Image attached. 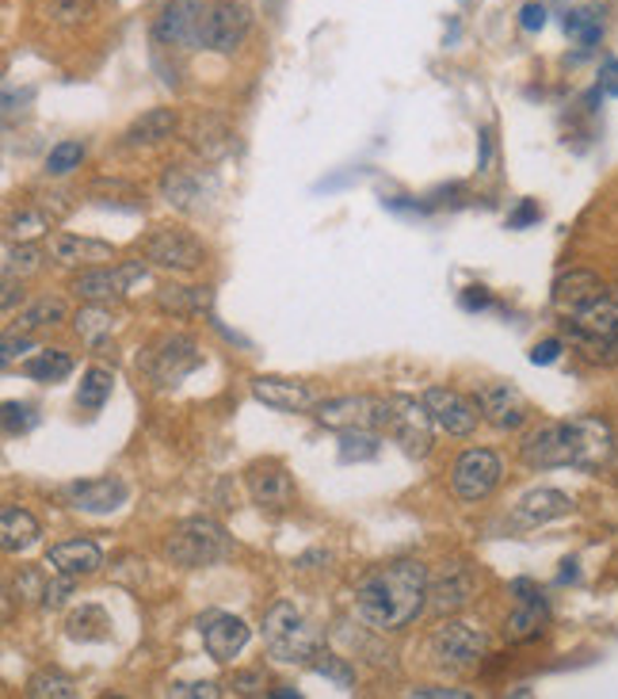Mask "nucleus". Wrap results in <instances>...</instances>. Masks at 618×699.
<instances>
[{
  "instance_id": "1",
  "label": "nucleus",
  "mask_w": 618,
  "mask_h": 699,
  "mask_svg": "<svg viewBox=\"0 0 618 699\" xmlns=\"http://www.w3.org/2000/svg\"><path fill=\"white\" fill-rule=\"evenodd\" d=\"M615 432L604 417H569V421H546L528 432L520 444V459L531 470H599L615 455Z\"/></svg>"
},
{
  "instance_id": "2",
  "label": "nucleus",
  "mask_w": 618,
  "mask_h": 699,
  "mask_svg": "<svg viewBox=\"0 0 618 699\" xmlns=\"http://www.w3.org/2000/svg\"><path fill=\"white\" fill-rule=\"evenodd\" d=\"M428 607V565L397 559L366 573L355 589V615L374 631H405Z\"/></svg>"
},
{
  "instance_id": "3",
  "label": "nucleus",
  "mask_w": 618,
  "mask_h": 699,
  "mask_svg": "<svg viewBox=\"0 0 618 699\" xmlns=\"http://www.w3.org/2000/svg\"><path fill=\"white\" fill-rule=\"evenodd\" d=\"M233 554V539L211 516H188L164 539V559L183 570H199V565H214Z\"/></svg>"
},
{
  "instance_id": "4",
  "label": "nucleus",
  "mask_w": 618,
  "mask_h": 699,
  "mask_svg": "<svg viewBox=\"0 0 618 699\" xmlns=\"http://www.w3.org/2000/svg\"><path fill=\"white\" fill-rule=\"evenodd\" d=\"M138 368L146 371V379L153 386H177V382L203 368V352H199V345L188 332H164L141 352Z\"/></svg>"
},
{
  "instance_id": "5",
  "label": "nucleus",
  "mask_w": 618,
  "mask_h": 699,
  "mask_svg": "<svg viewBox=\"0 0 618 699\" xmlns=\"http://www.w3.org/2000/svg\"><path fill=\"white\" fill-rule=\"evenodd\" d=\"M390 413H394V402L379 394H340V398H324V402L313 405L317 424L332 432H386L390 428Z\"/></svg>"
},
{
  "instance_id": "6",
  "label": "nucleus",
  "mask_w": 618,
  "mask_h": 699,
  "mask_svg": "<svg viewBox=\"0 0 618 699\" xmlns=\"http://www.w3.org/2000/svg\"><path fill=\"white\" fill-rule=\"evenodd\" d=\"M489 650V635L473 623L462 619H447L431 631L428 638V657L439 665L443 672H466L486 657Z\"/></svg>"
},
{
  "instance_id": "7",
  "label": "nucleus",
  "mask_w": 618,
  "mask_h": 699,
  "mask_svg": "<svg viewBox=\"0 0 618 699\" xmlns=\"http://www.w3.org/2000/svg\"><path fill=\"white\" fill-rule=\"evenodd\" d=\"M500 474H504V463H500L497 452H489V447H470V452H462L455 459V466H450V489H455L458 501L478 505L500 486Z\"/></svg>"
},
{
  "instance_id": "8",
  "label": "nucleus",
  "mask_w": 618,
  "mask_h": 699,
  "mask_svg": "<svg viewBox=\"0 0 618 699\" xmlns=\"http://www.w3.org/2000/svg\"><path fill=\"white\" fill-rule=\"evenodd\" d=\"M146 261L153 264V268H164V272H177V276H188V272L203 268L206 245L195 237V233H188V230L161 226V230L149 233Z\"/></svg>"
},
{
  "instance_id": "9",
  "label": "nucleus",
  "mask_w": 618,
  "mask_h": 699,
  "mask_svg": "<svg viewBox=\"0 0 618 699\" xmlns=\"http://www.w3.org/2000/svg\"><path fill=\"white\" fill-rule=\"evenodd\" d=\"M394 402V413H390V436L397 439V447L408 455V459H424L431 452V428H439L436 417H431L428 402H416L408 394L390 398Z\"/></svg>"
},
{
  "instance_id": "10",
  "label": "nucleus",
  "mask_w": 618,
  "mask_h": 699,
  "mask_svg": "<svg viewBox=\"0 0 618 699\" xmlns=\"http://www.w3.org/2000/svg\"><path fill=\"white\" fill-rule=\"evenodd\" d=\"M203 20H206L203 0H169L161 8V15H157L153 39L161 46L203 50Z\"/></svg>"
},
{
  "instance_id": "11",
  "label": "nucleus",
  "mask_w": 618,
  "mask_h": 699,
  "mask_svg": "<svg viewBox=\"0 0 618 699\" xmlns=\"http://www.w3.org/2000/svg\"><path fill=\"white\" fill-rule=\"evenodd\" d=\"M473 405H478L481 421H489L497 432H515L531 417V402L512 382H481L473 390Z\"/></svg>"
},
{
  "instance_id": "12",
  "label": "nucleus",
  "mask_w": 618,
  "mask_h": 699,
  "mask_svg": "<svg viewBox=\"0 0 618 699\" xmlns=\"http://www.w3.org/2000/svg\"><path fill=\"white\" fill-rule=\"evenodd\" d=\"M253 28V12H248L241 0H219V4H206L203 20V46L214 54H233L248 39Z\"/></svg>"
},
{
  "instance_id": "13",
  "label": "nucleus",
  "mask_w": 618,
  "mask_h": 699,
  "mask_svg": "<svg viewBox=\"0 0 618 699\" xmlns=\"http://www.w3.org/2000/svg\"><path fill=\"white\" fill-rule=\"evenodd\" d=\"M141 276L138 264H127V268H107V264H96V268L73 276L70 290L81 298V303H96V306H111L119 303L130 290V283Z\"/></svg>"
},
{
  "instance_id": "14",
  "label": "nucleus",
  "mask_w": 618,
  "mask_h": 699,
  "mask_svg": "<svg viewBox=\"0 0 618 699\" xmlns=\"http://www.w3.org/2000/svg\"><path fill=\"white\" fill-rule=\"evenodd\" d=\"M127 497H130V486L122 478H115V474H107V478L70 481V486H65V501H70L77 512H88V516H107V512L122 509Z\"/></svg>"
},
{
  "instance_id": "15",
  "label": "nucleus",
  "mask_w": 618,
  "mask_h": 699,
  "mask_svg": "<svg viewBox=\"0 0 618 699\" xmlns=\"http://www.w3.org/2000/svg\"><path fill=\"white\" fill-rule=\"evenodd\" d=\"M424 402H428L431 417L447 436H473L478 432V405L470 402V398H462L458 390H447V386H431L424 390Z\"/></svg>"
},
{
  "instance_id": "16",
  "label": "nucleus",
  "mask_w": 618,
  "mask_h": 699,
  "mask_svg": "<svg viewBox=\"0 0 618 699\" xmlns=\"http://www.w3.org/2000/svg\"><path fill=\"white\" fill-rule=\"evenodd\" d=\"M245 486H248V497H253L260 509H287V505L295 501V478L287 474V466L275 459L248 466Z\"/></svg>"
},
{
  "instance_id": "17",
  "label": "nucleus",
  "mask_w": 618,
  "mask_h": 699,
  "mask_svg": "<svg viewBox=\"0 0 618 699\" xmlns=\"http://www.w3.org/2000/svg\"><path fill=\"white\" fill-rule=\"evenodd\" d=\"M253 398L264 402L267 410H279V413H306L317 405V394L306 386V382L283 379V374H256Z\"/></svg>"
},
{
  "instance_id": "18",
  "label": "nucleus",
  "mask_w": 618,
  "mask_h": 699,
  "mask_svg": "<svg viewBox=\"0 0 618 699\" xmlns=\"http://www.w3.org/2000/svg\"><path fill=\"white\" fill-rule=\"evenodd\" d=\"M573 512V497L562 494V489H531V494H523L520 501H515L512 509V528L520 531H531V528H542V523L550 520H562V516Z\"/></svg>"
},
{
  "instance_id": "19",
  "label": "nucleus",
  "mask_w": 618,
  "mask_h": 699,
  "mask_svg": "<svg viewBox=\"0 0 618 699\" xmlns=\"http://www.w3.org/2000/svg\"><path fill=\"white\" fill-rule=\"evenodd\" d=\"M199 631H203L206 654L219 665H230L233 657L248 646V623L237 619V615H225V612L206 615V619H199Z\"/></svg>"
},
{
  "instance_id": "20",
  "label": "nucleus",
  "mask_w": 618,
  "mask_h": 699,
  "mask_svg": "<svg viewBox=\"0 0 618 699\" xmlns=\"http://www.w3.org/2000/svg\"><path fill=\"white\" fill-rule=\"evenodd\" d=\"M604 295H607V287L596 272L573 268V272H565V276H557V283H554V310L562 314V318H573V314L588 310V306Z\"/></svg>"
},
{
  "instance_id": "21",
  "label": "nucleus",
  "mask_w": 618,
  "mask_h": 699,
  "mask_svg": "<svg viewBox=\"0 0 618 699\" xmlns=\"http://www.w3.org/2000/svg\"><path fill=\"white\" fill-rule=\"evenodd\" d=\"M62 199L65 195H43V199H35V203L20 206L15 214H8L4 237L8 241H31V237H39V233H46L50 226H57V222H62V214L70 211Z\"/></svg>"
},
{
  "instance_id": "22",
  "label": "nucleus",
  "mask_w": 618,
  "mask_h": 699,
  "mask_svg": "<svg viewBox=\"0 0 618 699\" xmlns=\"http://www.w3.org/2000/svg\"><path fill=\"white\" fill-rule=\"evenodd\" d=\"M50 253L65 268H96V264L115 261V245L99 237H77V233H54L50 237Z\"/></svg>"
},
{
  "instance_id": "23",
  "label": "nucleus",
  "mask_w": 618,
  "mask_h": 699,
  "mask_svg": "<svg viewBox=\"0 0 618 699\" xmlns=\"http://www.w3.org/2000/svg\"><path fill=\"white\" fill-rule=\"evenodd\" d=\"M473 589H478L473 573L466 570V565H450V570L443 573L436 585H428V612L431 615L462 612V607L473 601Z\"/></svg>"
},
{
  "instance_id": "24",
  "label": "nucleus",
  "mask_w": 618,
  "mask_h": 699,
  "mask_svg": "<svg viewBox=\"0 0 618 699\" xmlns=\"http://www.w3.org/2000/svg\"><path fill=\"white\" fill-rule=\"evenodd\" d=\"M46 565L57 573H70V578H92L104 570V551L92 539H65L46 551Z\"/></svg>"
},
{
  "instance_id": "25",
  "label": "nucleus",
  "mask_w": 618,
  "mask_h": 699,
  "mask_svg": "<svg viewBox=\"0 0 618 699\" xmlns=\"http://www.w3.org/2000/svg\"><path fill=\"white\" fill-rule=\"evenodd\" d=\"M177 135V112L172 107H153V112L138 115V119L127 127V135H122V146L127 149H153L161 146V141H169Z\"/></svg>"
},
{
  "instance_id": "26",
  "label": "nucleus",
  "mask_w": 618,
  "mask_h": 699,
  "mask_svg": "<svg viewBox=\"0 0 618 699\" xmlns=\"http://www.w3.org/2000/svg\"><path fill=\"white\" fill-rule=\"evenodd\" d=\"M267 654H271L279 665H306L321 654V635H317V631L302 619V623H295L283 638L267 643Z\"/></svg>"
},
{
  "instance_id": "27",
  "label": "nucleus",
  "mask_w": 618,
  "mask_h": 699,
  "mask_svg": "<svg viewBox=\"0 0 618 699\" xmlns=\"http://www.w3.org/2000/svg\"><path fill=\"white\" fill-rule=\"evenodd\" d=\"M39 536H43V528H39L35 516L28 509H15V505H4V512H0V543H4L8 554H28L39 543Z\"/></svg>"
},
{
  "instance_id": "28",
  "label": "nucleus",
  "mask_w": 618,
  "mask_h": 699,
  "mask_svg": "<svg viewBox=\"0 0 618 699\" xmlns=\"http://www.w3.org/2000/svg\"><path fill=\"white\" fill-rule=\"evenodd\" d=\"M161 191H164V199L177 206V211H203L206 188H203V177H195V172L169 169L161 177Z\"/></svg>"
},
{
  "instance_id": "29",
  "label": "nucleus",
  "mask_w": 618,
  "mask_h": 699,
  "mask_svg": "<svg viewBox=\"0 0 618 699\" xmlns=\"http://www.w3.org/2000/svg\"><path fill=\"white\" fill-rule=\"evenodd\" d=\"M65 635H70L73 643H104V638L111 635V615L99 604H81L73 607L70 619H65Z\"/></svg>"
},
{
  "instance_id": "30",
  "label": "nucleus",
  "mask_w": 618,
  "mask_h": 699,
  "mask_svg": "<svg viewBox=\"0 0 618 699\" xmlns=\"http://www.w3.org/2000/svg\"><path fill=\"white\" fill-rule=\"evenodd\" d=\"M157 306H161L164 314H180V318H188V314H211L214 306V290L211 287H161L157 290Z\"/></svg>"
},
{
  "instance_id": "31",
  "label": "nucleus",
  "mask_w": 618,
  "mask_h": 699,
  "mask_svg": "<svg viewBox=\"0 0 618 699\" xmlns=\"http://www.w3.org/2000/svg\"><path fill=\"white\" fill-rule=\"evenodd\" d=\"M23 374H28L31 382L57 386V382H65L73 374V356L62 352V348H43V352H35L28 363H23Z\"/></svg>"
},
{
  "instance_id": "32",
  "label": "nucleus",
  "mask_w": 618,
  "mask_h": 699,
  "mask_svg": "<svg viewBox=\"0 0 618 699\" xmlns=\"http://www.w3.org/2000/svg\"><path fill=\"white\" fill-rule=\"evenodd\" d=\"M115 390V371L99 368V363H92V368L81 374V386H77V410L85 413H99L107 405V398H111Z\"/></svg>"
},
{
  "instance_id": "33",
  "label": "nucleus",
  "mask_w": 618,
  "mask_h": 699,
  "mask_svg": "<svg viewBox=\"0 0 618 699\" xmlns=\"http://www.w3.org/2000/svg\"><path fill=\"white\" fill-rule=\"evenodd\" d=\"M546 619H550V607L542 601V593L531 596V601H520V607L508 615V638H515V643L534 638L542 627H546Z\"/></svg>"
},
{
  "instance_id": "34",
  "label": "nucleus",
  "mask_w": 618,
  "mask_h": 699,
  "mask_svg": "<svg viewBox=\"0 0 618 699\" xmlns=\"http://www.w3.org/2000/svg\"><path fill=\"white\" fill-rule=\"evenodd\" d=\"M43 268V248L31 245V241H8L4 245V261H0V272L4 279H28Z\"/></svg>"
},
{
  "instance_id": "35",
  "label": "nucleus",
  "mask_w": 618,
  "mask_h": 699,
  "mask_svg": "<svg viewBox=\"0 0 618 699\" xmlns=\"http://www.w3.org/2000/svg\"><path fill=\"white\" fill-rule=\"evenodd\" d=\"M565 35H569L573 43H580L584 50H592L604 39V12H599L596 4L576 8V12L565 15Z\"/></svg>"
},
{
  "instance_id": "36",
  "label": "nucleus",
  "mask_w": 618,
  "mask_h": 699,
  "mask_svg": "<svg viewBox=\"0 0 618 699\" xmlns=\"http://www.w3.org/2000/svg\"><path fill=\"white\" fill-rule=\"evenodd\" d=\"M379 452H382V439H379V432H366V428H352V432H340V447H337V455H340V463H371V459H379Z\"/></svg>"
},
{
  "instance_id": "37",
  "label": "nucleus",
  "mask_w": 618,
  "mask_h": 699,
  "mask_svg": "<svg viewBox=\"0 0 618 699\" xmlns=\"http://www.w3.org/2000/svg\"><path fill=\"white\" fill-rule=\"evenodd\" d=\"M65 321V303L62 298H35L31 306H23L20 318H15V326H20V332H31V329H46V326H62Z\"/></svg>"
},
{
  "instance_id": "38",
  "label": "nucleus",
  "mask_w": 618,
  "mask_h": 699,
  "mask_svg": "<svg viewBox=\"0 0 618 699\" xmlns=\"http://www.w3.org/2000/svg\"><path fill=\"white\" fill-rule=\"evenodd\" d=\"M111 314L104 310V306H96V303H88L85 310L77 314V318H73V329H77V337L85 340L88 348H99L104 345L107 337H111Z\"/></svg>"
},
{
  "instance_id": "39",
  "label": "nucleus",
  "mask_w": 618,
  "mask_h": 699,
  "mask_svg": "<svg viewBox=\"0 0 618 699\" xmlns=\"http://www.w3.org/2000/svg\"><path fill=\"white\" fill-rule=\"evenodd\" d=\"M28 696L31 699H73L77 696V680L65 677V672L57 669H46V672H35V677L28 680Z\"/></svg>"
},
{
  "instance_id": "40",
  "label": "nucleus",
  "mask_w": 618,
  "mask_h": 699,
  "mask_svg": "<svg viewBox=\"0 0 618 699\" xmlns=\"http://www.w3.org/2000/svg\"><path fill=\"white\" fill-rule=\"evenodd\" d=\"M295 623H302V612H298L290 601H279V604H271L267 607V615H264V627H260V635H264V646L267 643H275V638H283L287 635Z\"/></svg>"
},
{
  "instance_id": "41",
  "label": "nucleus",
  "mask_w": 618,
  "mask_h": 699,
  "mask_svg": "<svg viewBox=\"0 0 618 699\" xmlns=\"http://www.w3.org/2000/svg\"><path fill=\"white\" fill-rule=\"evenodd\" d=\"M43 15L62 28H77L92 15V0H43Z\"/></svg>"
},
{
  "instance_id": "42",
  "label": "nucleus",
  "mask_w": 618,
  "mask_h": 699,
  "mask_svg": "<svg viewBox=\"0 0 618 699\" xmlns=\"http://www.w3.org/2000/svg\"><path fill=\"white\" fill-rule=\"evenodd\" d=\"M81 161H85V146L81 141H57L46 153V172L50 177H70L73 169H81Z\"/></svg>"
},
{
  "instance_id": "43",
  "label": "nucleus",
  "mask_w": 618,
  "mask_h": 699,
  "mask_svg": "<svg viewBox=\"0 0 618 699\" xmlns=\"http://www.w3.org/2000/svg\"><path fill=\"white\" fill-rule=\"evenodd\" d=\"M50 573H54V578L46 581L43 604H39V607H46V612H57V607L70 604V596H73V589H77L81 578H70V573H57V570H50Z\"/></svg>"
},
{
  "instance_id": "44",
  "label": "nucleus",
  "mask_w": 618,
  "mask_h": 699,
  "mask_svg": "<svg viewBox=\"0 0 618 699\" xmlns=\"http://www.w3.org/2000/svg\"><path fill=\"white\" fill-rule=\"evenodd\" d=\"M46 581H50L46 570H39V565H28V570L15 578V596H20V601H28V604H43Z\"/></svg>"
},
{
  "instance_id": "45",
  "label": "nucleus",
  "mask_w": 618,
  "mask_h": 699,
  "mask_svg": "<svg viewBox=\"0 0 618 699\" xmlns=\"http://www.w3.org/2000/svg\"><path fill=\"white\" fill-rule=\"evenodd\" d=\"M39 424V413L28 402H4V432L8 436H23Z\"/></svg>"
},
{
  "instance_id": "46",
  "label": "nucleus",
  "mask_w": 618,
  "mask_h": 699,
  "mask_svg": "<svg viewBox=\"0 0 618 699\" xmlns=\"http://www.w3.org/2000/svg\"><path fill=\"white\" fill-rule=\"evenodd\" d=\"M313 672H321V677L337 680L340 688H355V672L348 669L344 657H332V654H317L313 657Z\"/></svg>"
},
{
  "instance_id": "47",
  "label": "nucleus",
  "mask_w": 618,
  "mask_h": 699,
  "mask_svg": "<svg viewBox=\"0 0 618 699\" xmlns=\"http://www.w3.org/2000/svg\"><path fill=\"white\" fill-rule=\"evenodd\" d=\"M169 696H177V699H214V696H222V685H214V680H180V685L169 688Z\"/></svg>"
},
{
  "instance_id": "48",
  "label": "nucleus",
  "mask_w": 618,
  "mask_h": 699,
  "mask_svg": "<svg viewBox=\"0 0 618 699\" xmlns=\"http://www.w3.org/2000/svg\"><path fill=\"white\" fill-rule=\"evenodd\" d=\"M264 672L260 669H245V672H233V680L225 688H230L233 696H264Z\"/></svg>"
},
{
  "instance_id": "49",
  "label": "nucleus",
  "mask_w": 618,
  "mask_h": 699,
  "mask_svg": "<svg viewBox=\"0 0 618 699\" xmlns=\"http://www.w3.org/2000/svg\"><path fill=\"white\" fill-rule=\"evenodd\" d=\"M542 219V211H539V203H531V199H523L520 206H515L512 214H508V230H528L534 226V222Z\"/></svg>"
},
{
  "instance_id": "50",
  "label": "nucleus",
  "mask_w": 618,
  "mask_h": 699,
  "mask_svg": "<svg viewBox=\"0 0 618 699\" xmlns=\"http://www.w3.org/2000/svg\"><path fill=\"white\" fill-rule=\"evenodd\" d=\"M557 356H562V340H557V337H550V340H542V345L531 348L534 368H550V363H557Z\"/></svg>"
},
{
  "instance_id": "51",
  "label": "nucleus",
  "mask_w": 618,
  "mask_h": 699,
  "mask_svg": "<svg viewBox=\"0 0 618 699\" xmlns=\"http://www.w3.org/2000/svg\"><path fill=\"white\" fill-rule=\"evenodd\" d=\"M599 93L618 99V57H604L599 65Z\"/></svg>"
},
{
  "instance_id": "52",
  "label": "nucleus",
  "mask_w": 618,
  "mask_h": 699,
  "mask_svg": "<svg viewBox=\"0 0 618 699\" xmlns=\"http://www.w3.org/2000/svg\"><path fill=\"white\" fill-rule=\"evenodd\" d=\"M23 352H31V337H28V332H23V337L8 332V337H4V352H0V363H4V368H12L15 356H23Z\"/></svg>"
},
{
  "instance_id": "53",
  "label": "nucleus",
  "mask_w": 618,
  "mask_h": 699,
  "mask_svg": "<svg viewBox=\"0 0 618 699\" xmlns=\"http://www.w3.org/2000/svg\"><path fill=\"white\" fill-rule=\"evenodd\" d=\"M520 28L531 31V35H534V31H542V28H546V8H542V4H523L520 8Z\"/></svg>"
},
{
  "instance_id": "54",
  "label": "nucleus",
  "mask_w": 618,
  "mask_h": 699,
  "mask_svg": "<svg viewBox=\"0 0 618 699\" xmlns=\"http://www.w3.org/2000/svg\"><path fill=\"white\" fill-rule=\"evenodd\" d=\"M489 303H492V298H489V290L486 287H466L462 290V310H489Z\"/></svg>"
},
{
  "instance_id": "55",
  "label": "nucleus",
  "mask_w": 618,
  "mask_h": 699,
  "mask_svg": "<svg viewBox=\"0 0 618 699\" xmlns=\"http://www.w3.org/2000/svg\"><path fill=\"white\" fill-rule=\"evenodd\" d=\"M408 696H416V699H470L466 688H413Z\"/></svg>"
},
{
  "instance_id": "56",
  "label": "nucleus",
  "mask_w": 618,
  "mask_h": 699,
  "mask_svg": "<svg viewBox=\"0 0 618 699\" xmlns=\"http://www.w3.org/2000/svg\"><path fill=\"white\" fill-rule=\"evenodd\" d=\"M15 298H23V279H4V298H0L4 314L15 310Z\"/></svg>"
},
{
  "instance_id": "57",
  "label": "nucleus",
  "mask_w": 618,
  "mask_h": 699,
  "mask_svg": "<svg viewBox=\"0 0 618 699\" xmlns=\"http://www.w3.org/2000/svg\"><path fill=\"white\" fill-rule=\"evenodd\" d=\"M512 593H515V601H531V596H539V589H534L528 578H520V581H512Z\"/></svg>"
},
{
  "instance_id": "58",
  "label": "nucleus",
  "mask_w": 618,
  "mask_h": 699,
  "mask_svg": "<svg viewBox=\"0 0 618 699\" xmlns=\"http://www.w3.org/2000/svg\"><path fill=\"white\" fill-rule=\"evenodd\" d=\"M489 153H492V141H489V135H481V161H478L481 172L489 169Z\"/></svg>"
},
{
  "instance_id": "59",
  "label": "nucleus",
  "mask_w": 618,
  "mask_h": 699,
  "mask_svg": "<svg viewBox=\"0 0 618 699\" xmlns=\"http://www.w3.org/2000/svg\"><path fill=\"white\" fill-rule=\"evenodd\" d=\"M562 565H565V570H562V581H573V578H576V562H573V559H565Z\"/></svg>"
},
{
  "instance_id": "60",
  "label": "nucleus",
  "mask_w": 618,
  "mask_h": 699,
  "mask_svg": "<svg viewBox=\"0 0 618 699\" xmlns=\"http://www.w3.org/2000/svg\"><path fill=\"white\" fill-rule=\"evenodd\" d=\"M607 466H615V470H618V447H615V455H611V463H607Z\"/></svg>"
},
{
  "instance_id": "61",
  "label": "nucleus",
  "mask_w": 618,
  "mask_h": 699,
  "mask_svg": "<svg viewBox=\"0 0 618 699\" xmlns=\"http://www.w3.org/2000/svg\"><path fill=\"white\" fill-rule=\"evenodd\" d=\"M611 298H615V310H618V290H615V295H611Z\"/></svg>"
}]
</instances>
